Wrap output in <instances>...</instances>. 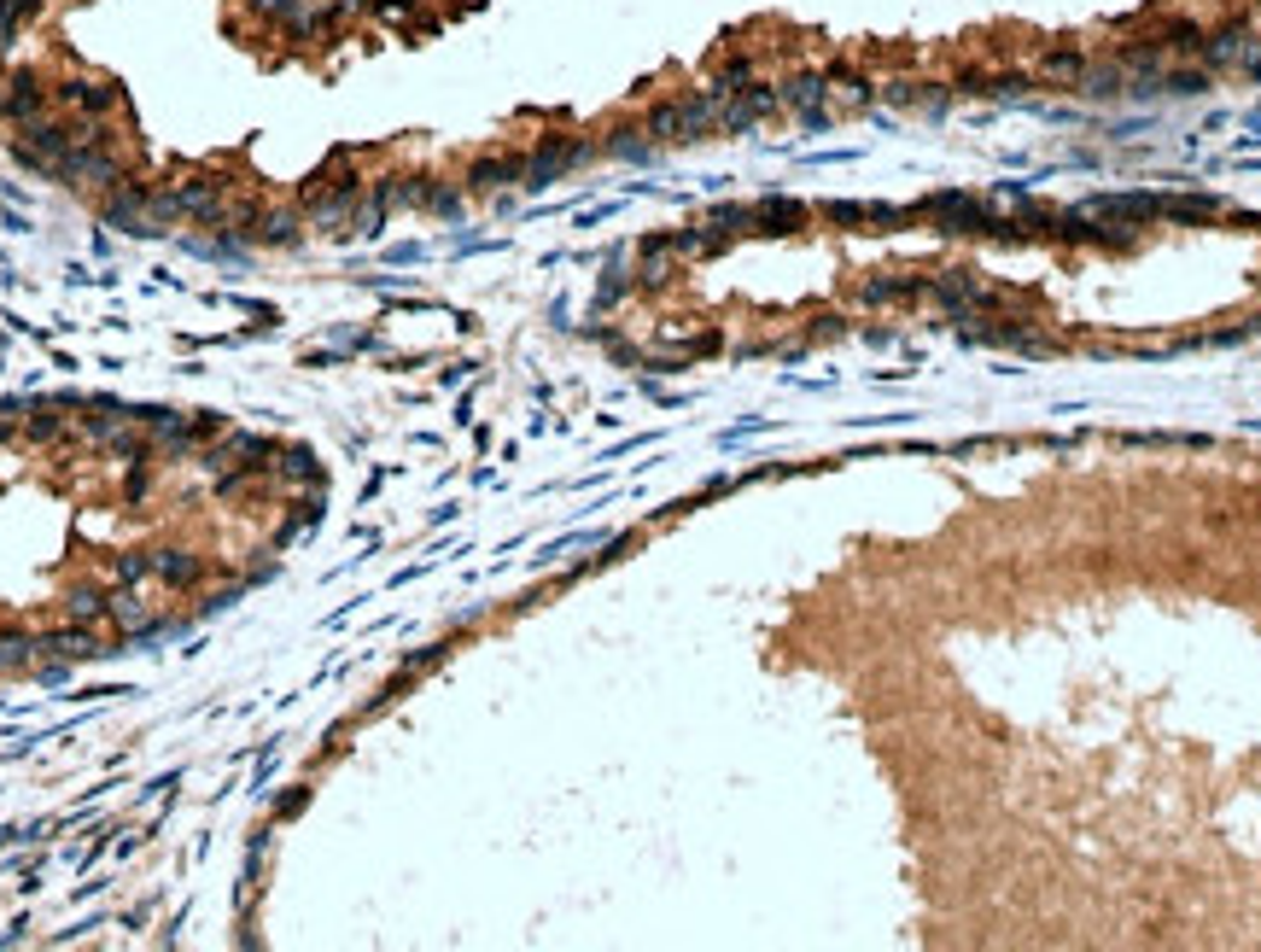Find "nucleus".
I'll return each instance as SVG.
<instances>
[{
  "label": "nucleus",
  "instance_id": "aec40b11",
  "mask_svg": "<svg viewBox=\"0 0 1261 952\" xmlns=\"http://www.w3.org/2000/svg\"><path fill=\"white\" fill-rule=\"evenodd\" d=\"M608 152H620V158H649V141H642V129H613Z\"/></svg>",
  "mask_w": 1261,
  "mask_h": 952
},
{
  "label": "nucleus",
  "instance_id": "f8f14e48",
  "mask_svg": "<svg viewBox=\"0 0 1261 952\" xmlns=\"http://www.w3.org/2000/svg\"><path fill=\"white\" fill-rule=\"evenodd\" d=\"M35 660H42V637L6 625V631H0V678H6V672H30Z\"/></svg>",
  "mask_w": 1261,
  "mask_h": 952
},
{
  "label": "nucleus",
  "instance_id": "1a4fd4ad",
  "mask_svg": "<svg viewBox=\"0 0 1261 952\" xmlns=\"http://www.w3.org/2000/svg\"><path fill=\"white\" fill-rule=\"evenodd\" d=\"M152 579L163 591H199L205 584V561L194 550H152Z\"/></svg>",
  "mask_w": 1261,
  "mask_h": 952
},
{
  "label": "nucleus",
  "instance_id": "dca6fc26",
  "mask_svg": "<svg viewBox=\"0 0 1261 952\" xmlns=\"http://www.w3.org/2000/svg\"><path fill=\"white\" fill-rule=\"evenodd\" d=\"M35 12H42V0H0V59L12 53L18 30H24V24H30Z\"/></svg>",
  "mask_w": 1261,
  "mask_h": 952
},
{
  "label": "nucleus",
  "instance_id": "ddd939ff",
  "mask_svg": "<svg viewBox=\"0 0 1261 952\" xmlns=\"http://www.w3.org/2000/svg\"><path fill=\"white\" fill-rule=\"evenodd\" d=\"M298 240H304L298 234V210H281V205L263 210L252 228V246H298Z\"/></svg>",
  "mask_w": 1261,
  "mask_h": 952
},
{
  "label": "nucleus",
  "instance_id": "39448f33",
  "mask_svg": "<svg viewBox=\"0 0 1261 952\" xmlns=\"http://www.w3.org/2000/svg\"><path fill=\"white\" fill-rule=\"evenodd\" d=\"M42 111H53V89H47L35 71H6L0 76V123H30L42 118Z\"/></svg>",
  "mask_w": 1261,
  "mask_h": 952
},
{
  "label": "nucleus",
  "instance_id": "6ab92c4d",
  "mask_svg": "<svg viewBox=\"0 0 1261 952\" xmlns=\"http://www.w3.org/2000/svg\"><path fill=\"white\" fill-rule=\"evenodd\" d=\"M1039 71H1045V76H1075V82H1081L1086 53H1081V47H1052V53H1039Z\"/></svg>",
  "mask_w": 1261,
  "mask_h": 952
},
{
  "label": "nucleus",
  "instance_id": "4be33fe9",
  "mask_svg": "<svg viewBox=\"0 0 1261 952\" xmlns=\"http://www.w3.org/2000/svg\"><path fill=\"white\" fill-rule=\"evenodd\" d=\"M252 591V584L239 579V584H223V591H205V602H199V613H223V608H234L239 596Z\"/></svg>",
  "mask_w": 1261,
  "mask_h": 952
},
{
  "label": "nucleus",
  "instance_id": "6e6552de",
  "mask_svg": "<svg viewBox=\"0 0 1261 952\" xmlns=\"http://www.w3.org/2000/svg\"><path fill=\"white\" fill-rule=\"evenodd\" d=\"M105 620L118 625L123 637H134V631H147L158 613H152V602L141 596V584H118V591H105Z\"/></svg>",
  "mask_w": 1261,
  "mask_h": 952
},
{
  "label": "nucleus",
  "instance_id": "412c9836",
  "mask_svg": "<svg viewBox=\"0 0 1261 952\" xmlns=\"http://www.w3.org/2000/svg\"><path fill=\"white\" fill-rule=\"evenodd\" d=\"M118 584H147L152 579V555H118Z\"/></svg>",
  "mask_w": 1261,
  "mask_h": 952
},
{
  "label": "nucleus",
  "instance_id": "7ed1b4c3",
  "mask_svg": "<svg viewBox=\"0 0 1261 952\" xmlns=\"http://www.w3.org/2000/svg\"><path fill=\"white\" fill-rule=\"evenodd\" d=\"M118 82H105V76H65L53 82V105L71 111V118H111L118 111Z\"/></svg>",
  "mask_w": 1261,
  "mask_h": 952
},
{
  "label": "nucleus",
  "instance_id": "f257e3e1",
  "mask_svg": "<svg viewBox=\"0 0 1261 952\" xmlns=\"http://www.w3.org/2000/svg\"><path fill=\"white\" fill-rule=\"evenodd\" d=\"M100 210H105V223L118 228V234H134V240H152V234H163V223L152 217V181H134V176H123L111 194L100 199Z\"/></svg>",
  "mask_w": 1261,
  "mask_h": 952
},
{
  "label": "nucleus",
  "instance_id": "9d476101",
  "mask_svg": "<svg viewBox=\"0 0 1261 952\" xmlns=\"http://www.w3.org/2000/svg\"><path fill=\"white\" fill-rule=\"evenodd\" d=\"M777 100H783L795 118H806V111H824V105H830V82L812 76V71H801V76H788L783 89H777Z\"/></svg>",
  "mask_w": 1261,
  "mask_h": 952
},
{
  "label": "nucleus",
  "instance_id": "20e7f679",
  "mask_svg": "<svg viewBox=\"0 0 1261 952\" xmlns=\"http://www.w3.org/2000/svg\"><path fill=\"white\" fill-rule=\"evenodd\" d=\"M590 152H596L590 141H573V134H550V141H544V147H537L532 158H526L520 181H526V187H550V181H561L573 165H584Z\"/></svg>",
  "mask_w": 1261,
  "mask_h": 952
},
{
  "label": "nucleus",
  "instance_id": "2eb2a0df",
  "mask_svg": "<svg viewBox=\"0 0 1261 952\" xmlns=\"http://www.w3.org/2000/svg\"><path fill=\"white\" fill-rule=\"evenodd\" d=\"M824 82H830V100L847 105V111H864V105H871V82H864L859 71H847V65H835Z\"/></svg>",
  "mask_w": 1261,
  "mask_h": 952
},
{
  "label": "nucleus",
  "instance_id": "a211bd4d",
  "mask_svg": "<svg viewBox=\"0 0 1261 952\" xmlns=\"http://www.w3.org/2000/svg\"><path fill=\"white\" fill-rule=\"evenodd\" d=\"M59 432H65V416H59V403H53V409H47V403H42V409H35V403H30V416H24V439H30V445H53V439H59Z\"/></svg>",
  "mask_w": 1261,
  "mask_h": 952
},
{
  "label": "nucleus",
  "instance_id": "5701e85b",
  "mask_svg": "<svg viewBox=\"0 0 1261 952\" xmlns=\"http://www.w3.org/2000/svg\"><path fill=\"white\" fill-rule=\"evenodd\" d=\"M427 210H438V217H461V194L456 187H427Z\"/></svg>",
  "mask_w": 1261,
  "mask_h": 952
},
{
  "label": "nucleus",
  "instance_id": "b1692460",
  "mask_svg": "<svg viewBox=\"0 0 1261 952\" xmlns=\"http://www.w3.org/2000/svg\"><path fill=\"white\" fill-rule=\"evenodd\" d=\"M298 806H304V788H293V795H281V806H275V819H293Z\"/></svg>",
  "mask_w": 1261,
  "mask_h": 952
},
{
  "label": "nucleus",
  "instance_id": "f3484780",
  "mask_svg": "<svg viewBox=\"0 0 1261 952\" xmlns=\"http://www.w3.org/2000/svg\"><path fill=\"white\" fill-rule=\"evenodd\" d=\"M65 620H76V625H100V620H105V591H94V584H76V591L65 596Z\"/></svg>",
  "mask_w": 1261,
  "mask_h": 952
},
{
  "label": "nucleus",
  "instance_id": "9b49d317",
  "mask_svg": "<svg viewBox=\"0 0 1261 952\" xmlns=\"http://www.w3.org/2000/svg\"><path fill=\"white\" fill-rule=\"evenodd\" d=\"M275 485H286V492H304V485H322V468H316V456L310 450H275Z\"/></svg>",
  "mask_w": 1261,
  "mask_h": 952
},
{
  "label": "nucleus",
  "instance_id": "0eeeda50",
  "mask_svg": "<svg viewBox=\"0 0 1261 952\" xmlns=\"http://www.w3.org/2000/svg\"><path fill=\"white\" fill-rule=\"evenodd\" d=\"M100 655H111L105 649V637H100V625H76V620H65L59 631H47L42 637V660H100Z\"/></svg>",
  "mask_w": 1261,
  "mask_h": 952
},
{
  "label": "nucleus",
  "instance_id": "4468645a",
  "mask_svg": "<svg viewBox=\"0 0 1261 952\" xmlns=\"http://www.w3.org/2000/svg\"><path fill=\"white\" fill-rule=\"evenodd\" d=\"M520 170H526V158H479V165L468 170V187H479V194H497V187L520 181Z\"/></svg>",
  "mask_w": 1261,
  "mask_h": 952
},
{
  "label": "nucleus",
  "instance_id": "423d86ee",
  "mask_svg": "<svg viewBox=\"0 0 1261 952\" xmlns=\"http://www.w3.org/2000/svg\"><path fill=\"white\" fill-rule=\"evenodd\" d=\"M176 187V210H181V223H223L228 217V181L217 176H187V181H170Z\"/></svg>",
  "mask_w": 1261,
  "mask_h": 952
},
{
  "label": "nucleus",
  "instance_id": "f03ea898",
  "mask_svg": "<svg viewBox=\"0 0 1261 952\" xmlns=\"http://www.w3.org/2000/svg\"><path fill=\"white\" fill-rule=\"evenodd\" d=\"M199 468H210V474H223V468H275V439L228 427L223 439H210L199 450Z\"/></svg>",
  "mask_w": 1261,
  "mask_h": 952
}]
</instances>
